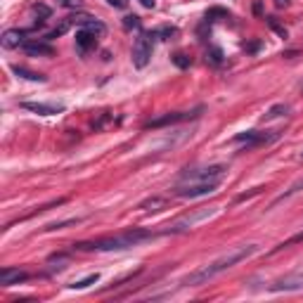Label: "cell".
Returning a JSON list of instances; mask_svg holds the SVG:
<instances>
[{
  "instance_id": "1",
  "label": "cell",
  "mask_w": 303,
  "mask_h": 303,
  "mask_svg": "<svg viewBox=\"0 0 303 303\" xmlns=\"http://www.w3.org/2000/svg\"><path fill=\"white\" fill-rule=\"evenodd\" d=\"M256 251H258V244H244V247H234V249H230L227 254L218 256L216 261L206 263V265L197 268L194 272H190V275H187L180 284H183V287H201V284H206L208 280H214L216 275H221V272L230 270L232 265H237L239 261H244V258H249V256H254Z\"/></svg>"
},
{
  "instance_id": "2",
  "label": "cell",
  "mask_w": 303,
  "mask_h": 303,
  "mask_svg": "<svg viewBox=\"0 0 303 303\" xmlns=\"http://www.w3.org/2000/svg\"><path fill=\"white\" fill-rule=\"evenodd\" d=\"M157 237V232L152 230H142V227H133L121 234H111V237H100L93 241H76L74 249L78 251H124V249L138 247L142 241H149Z\"/></svg>"
},
{
  "instance_id": "3",
  "label": "cell",
  "mask_w": 303,
  "mask_h": 303,
  "mask_svg": "<svg viewBox=\"0 0 303 303\" xmlns=\"http://www.w3.org/2000/svg\"><path fill=\"white\" fill-rule=\"evenodd\" d=\"M218 185H221V180H190V183H180L173 187V194L183 197V199H194V197L214 194Z\"/></svg>"
},
{
  "instance_id": "4",
  "label": "cell",
  "mask_w": 303,
  "mask_h": 303,
  "mask_svg": "<svg viewBox=\"0 0 303 303\" xmlns=\"http://www.w3.org/2000/svg\"><path fill=\"white\" fill-rule=\"evenodd\" d=\"M218 214V206H201L197 208V211H192V214H185L183 218H178V221L173 223V225H168L164 230L166 234H178V232H187L190 227H194L197 223L206 221V218H211V216Z\"/></svg>"
},
{
  "instance_id": "5",
  "label": "cell",
  "mask_w": 303,
  "mask_h": 303,
  "mask_svg": "<svg viewBox=\"0 0 303 303\" xmlns=\"http://www.w3.org/2000/svg\"><path fill=\"white\" fill-rule=\"evenodd\" d=\"M152 59V36L140 34L133 43V67L135 69H145Z\"/></svg>"
},
{
  "instance_id": "6",
  "label": "cell",
  "mask_w": 303,
  "mask_h": 303,
  "mask_svg": "<svg viewBox=\"0 0 303 303\" xmlns=\"http://www.w3.org/2000/svg\"><path fill=\"white\" fill-rule=\"evenodd\" d=\"M204 111V107H197L194 111H173V114H166L161 118H154V121H147L145 128H164V126H173L180 124V121H190V118H197Z\"/></svg>"
},
{
  "instance_id": "7",
  "label": "cell",
  "mask_w": 303,
  "mask_h": 303,
  "mask_svg": "<svg viewBox=\"0 0 303 303\" xmlns=\"http://www.w3.org/2000/svg\"><path fill=\"white\" fill-rule=\"evenodd\" d=\"M280 138V131H272V133H258V131H247V133H241V135H237V138L232 140V142H237V145H247L249 147H258V145H268V142H272V140Z\"/></svg>"
},
{
  "instance_id": "8",
  "label": "cell",
  "mask_w": 303,
  "mask_h": 303,
  "mask_svg": "<svg viewBox=\"0 0 303 303\" xmlns=\"http://www.w3.org/2000/svg\"><path fill=\"white\" fill-rule=\"evenodd\" d=\"M225 173H227V166H223V164L206 166V168H199V171L183 173V183H190V180H223Z\"/></svg>"
},
{
  "instance_id": "9",
  "label": "cell",
  "mask_w": 303,
  "mask_h": 303,
  "mask_svg": "<svg viewBox=\"0 0 303 303\" xmlns=\"http://www.w3.org/2000/svg\"><path fill=\"white\" fill-rule=\"evenodd\" d=\"M296 289H303V270L289 272V275L280 277L277 282L270 284V291H296Z\"/></svg>"
},
{
  "instance_id": "10",
  "label": "cell",
  "mask_w": 303,
  "mask_h": 303,
  "mask_svg": "<svg viewBox=\"0 0 303 303\" xmlns=\"http://www.w3.org/2000/svg\"><path fill=\"white\" fill-rule=\"evenodd\" d=\"M21 50L31 57H52L55 55V48L50 45V41H26L21 45Z\"/></svg>"
},
{
  "instance_id": "11",
  "label": "cell",
  "mask_w": 303,
  "mask_h": 303,
  "mask_svg": "<svg viewBox=\"0 0 303 303\" xmlns=\"http://www.w3.org/2000/svg\"><path fill=\"white\" fill-rule=\"evenodd\" d=\"M28 272L21 268H3L0 270V284L3 287H12V284H19V282H26L28 280Z\"/></svg>"
},
{
  "instance_id": "12",
  "label": "cell",
  "mask_w": 303,
  "mask_h": 303,
  "mask_svg": "<svg viewBox=\"0 0 303 303\" xmlns=\"http://www.w3.org/2000/svg\"><path fill=\"white\" fill-rule=\"evenodd\" d=\"M21 107H24L26 111L41 114V116H55V114L64 111L62 104H45V102H21Z\"/></svg>"
},
{
  "instance_id": "13",
  "label": "cell",
  "mask_w": 303,
  "mask_h": 303,
  "mask_svg": "<svg viewBox=\"0 0 303 303\" xmlns=\"http://www.w3.org/2000/svg\"><path fill=\"white\" fill-rule=\"evenodd\" d=\"M95 45H97V34H93V31H88L83 26L76 31V48H78V52H88Z\"/></svg>"
},
{
  "instance_id": "14",
  "label": "cell",
  "mask_w": 303,
  "mask_h": 303,
  "mask_svg": "<svg viewBox=\"0 0 303 303\" xmlns=\"http://www.w3.org/2000/svg\"><path fill=\"white\" fill-rule=\"evenodd\" d=\"M26 34L28 31H21V28H7L5 34H3V38H0V43H3L5 50H14V48H19V45H24V36Z\"/></svg>"
},
{
  "instance_id": "15",
  "label": "cell",
  "mask_w": 303,
  "mask_h": 303,
  "mask_svg": "<svg viewBox=\"0 0 303 303\" xmlns=\"http://www.w3.org/2000/svg\"><path fill=\"white\" fill-rule=\"evenodd\" d=\"M138 208H142V211H147V214H159V211L168 208V199H166V197H149V199L140 201Z\"/></svg>"
},
{
  "instance_id": "16",
  "label": "cell",
  "mask_w": 303,
  "mask_h": 303,
  "mask_svg": "<svg viewBox=\"0 0 303 303\" xmlns=\"http://www.w3.org/2000/svg\"><path fill=\"white\" fill-rule=\"evenodd\" d=\"M12 74L19 76V78H24V81H34V83H45L48 81V76L38 74V71H31V69H24V67H17V64L12 67Z\"/></svg>"
},
{
  "instance_id": "17",
  "label": "cell",
  "mask_w": 303,
  "mask_h": 303,
  "mask_svg": "<svg viewBox=\"0 0 303 303\" xmlns=\"http://www.w3.org/2000/svg\"><path fill=\"white\" fill-rule=\"evenodd\" d=\"M81 26H83V28H88V31H93V34H97V36H102L104 31H107V26H104L102 21L93 19V17H85V19L81 21Z\"/></svg>"
},
{
  "instance_id": "18",
  "label": "cell",
  "mask_w": 303,
  "mask_h": 303,
  "mask_svg": "<svg viewBox=\"0 0 303 303\" xmlns=\"http://www.w3.org/2000/svg\"><path fill=\"white\" fill-rule=\"evenodd\" d=\"M287 111H289V107H287L284 102H282V104H275V107H270V109H268V114L263 116V121H272V118H280V116H284Z\"/></svg>"
},
{
  "instance_id": "19",
  "label": "cell",
  "mask_w": 303,
  "mask_h": 303,
  "mask_svg": "<svg viewBox=\"0 0 303 303\" xmlns=\"http://www.w3.org/2000/svg\"><path fill=\"white\" fill-rule=\"evenodd\" d=\"M175 34H178L175 26H159V28H154V31H149V36H157L161 41H168V38H173Z\"/></svg>"
},
{
  "instance_id": "20",
  "label": "cell",
  "mask_w": 303,
  "mask_h": 303,
  "mask_svg": "<svg viewBox=\"0 0 303 303\" xmlns=\"http://www.w3.org/2000/svg\"><path fill=\"white\" fill-rule=\"evenodd\" d=\"M206 62L214 64V67H221L223 64V50L221 48H208L206 50Z\"/></svg>"
},
{
  "instance_id": "21",
  "label": "cell",
  "mask_w": 303,
  "mask_h": 303,
  "mask_svg": "<svg viewBox=\"0 0 303 303\" xmlns=\"http://www.w3.org/2000/svg\"><path fill=\"white\" fill-rule=\"evenodd\" d=\"M301 190H303V178H301V180H296V183H294V185H291L289 190H287V192H282V194H280V197H277V199L272 201V204H280V201H284V199H289L291 194H296V192H301Z\"/></svg>"
},
{
  "instance_id": "22",
  "label": "cell",
  "mask_w": 303,
  "mask_h": 303,
  "mask_svg": "<svg viewBox=\"0 0 303 303\" xmlns=\"http://www.w3.org/2000/svg\"><path fill=\"white\" fill-rule=\"evenodd\" d=\"M116 121H118V118H114L111 114H102V118H100V121H95V124H93V128H95V131H104V128L114 126Z\"/></svg>"
},
{
  "instance_id": "23",
  "label": "cell",
  "mask_w": 303,
  "mask_h": 303,
  "mask_svg": "<svg viewBox=\"0 0 303 303\" xmlns=\"http://www.w3.org/2000/svg\"><path fill=\"white\" fill-rule=\"evenodd\" d=\"M97 280H100V275H97V272H93V275L83 277V280H78V282L69 284V287H71V289H85V287H90V284H95Z\"/></svg>"
},
{
  "instance_id": "24",
  "label": "cell",
  "mask_w": 303,
  "mask_h": 303,
  "mask_svg": "<svg viewBox=\"0 0 303 303\" xmlns=\"http://www.w3.org/2000/svg\"><path fill=\"white\" fill-rule=\"evenodd\" d=\"M34 12H36V17H38V21H45V19H50L52 10H50L48 5H43V3H36V5H34Z\"/></svg>"
},
{
  "instance_id": "25",
  "label": "cell",
  "mask_w": 303,
  "mask_h": 303,
  "mask_svg": "<svg viewBox=\"0 0 303 303\" xmlns=\"http://www.w3.org/2000/svg\"><path fill=\"white\" fill-rule=\"evenodd\" d=\"M296 241H303V232H296L294 237H289V239H284L282 244H277L270 254H277V251H282V249H287V247H291V244H296Z\"/></svg>"
},
{
  "instance_id": "26",
  "label": "cell",
  "mask_w": 303,
  "mask_h": 303,
  "mask_svg": "<svg viewBox=\"0 0 303 303\" xmlns=\"http://www.w3.org/2000/svg\"><path fill=\"white\" fill-rule=\"evenodd\" d=\"M171 59H173V64H175V67H180V69H187V67L192 64V59H190L185 52H175Z\"/></svg>"
},
{
  "instance_id": "27",
  "label": "cell",
  "mask_w": 303,
  "mask_h": 303,
  "mask_svg": "<svg viewBox=\"0 0 303 303\" xmlns=\"http://www.w3.org/2000/svg\"><path fill=\"white\" fill-rule=\"evenodd\" d=\"M140 26H142V21H140L138 14H126L124 17V28L131 31V28H140Z\"/></svg>"
},
{
  "instance_id": "28",
  "label": "cell",
  "mask_w": 303,
  "mask_h": 303,
  "mask_svg": "<svg viewBox=\"0 0 303 303\" xmlns=\"http://www.w3.org/2000/svg\"><path fill=\"white\" fill-rule=\"evenodd\" d=\"M265 21H268V26L272 28L275 34H280V38H287V36H289V34H287V28H284V26H280V24H277V21H275V17H265Z\"/></svg>"
},
{
  "instance_id": "29",
  "label": "cell",
  "mask_w": 303,
  "mask_h": 303,
  "mask_svg": "<svg viewBox=\"0 0 303 303\" xmlns=\"http://www.w3.org/2000/svg\"><path fill=\"white\" fill-rule=\"evenodd\" d=\"M216 17H223V19H227V17H230V12H227V10H223V7H211V10L206 12V19L211 21V19H216Z\"/></svg>"
},
{
  "instance_id": "30",
  "label": "cell",
  "mask_w": 303,
  "mask_h": 303,
  "mask_svg": "<svg viewBox=\"0 0 303 303\" xmlns=\"http://www.w3.org/2000/svg\"><path fill=\"white\" fill-rule=\"evenodd\" d=\"M76 223H81V218H69V221H62V223H50L45 230H62L67 225H76Z\"/></svg>"
},
{
  "instance_id": "31",
  "label": "cell",
  "mask_w": 303,
  "mask_h": 303,
  "mask_svg": "<svg viewBox=\"0 0 303 303\" xmlns=\"http://www.w3.org/2000/svg\"><path fill=\"white\" fill-rule=\"evenodd\" d=\"M62 7H67V10H81L83 7V0H57Z\"/></svg>"
},
{
  "instance_id": "32",
  "label": "cell",
  "mask_w": 303,
  "mask_h": 303,
  "mask_svg": "<svg viewBox=\"0 0 303 303\" xmlns=\"http://www.w3.org/2000/svg\"><path fill=\"white\" fill-rule=\"evenodd\" d=\"M48 261L50 263H67V261H69V256H67V254H52Z\"/></svg>"
},
{
  "instance_id": "33",
  "label": "cell",
  "mask_w": 303,
  "mask_h": 303,
  "mask_svg": "<svg viewBox=\"0 0 303 303\" xmlns=\"http://www.w3.org/2000/svg\"><path fill=\"white\" fill-rule=\"evenodd\" d=\"M142 7H147V10H154V5H157V0H138Z\"/></svg>"
},
{
  "instance_id": "34",
  "label": "cell",
  "mask_w": 303,
  "mask_h": 303,
  "mask_svg": "<svg viewBox=\"0 0 303 303\" xmlns=\"http://www.w3.org/2000/svg\"><path fill=\"white\" fill-rule=\"evenodd\" d=\"M107 3H109L111 7H118V10H121V7H126V0H107Z\"/></svg>"
},
{
  "instance_id": "35",
  "label": "cell",
  "mask_w": 303,
  "mask_h": 303,
  "mask_svg": "<svg viewBox=\"0 0 303 303\" xmlns=\"http://www.w3.org/2000/svg\"><path fill=\"white\" fill-rule=\"evenodd\" d=\"M275 5L277 7H287V5H289V0H275Z\"/></svg>"
},
{
  "instance_id": "36",
  "label": "cell",
  "mask_w": 303,
  "mask_h": 303,
  "mask_svg": "<svg viewBox=\"0 0 303 303\" xmlns=\"http://www.w3.org/2000/svg\"><path fill=\"white\" fill-rule=\"evenodd\" d=\"M249 52H254V50H258V43H251V45H247Z\"/></svg>"
},
{
  "instance_id": "37",
  "label": "cell",
  "mask_w": 303,
  "mask_h": 303,
  "mask_svg": "<svg viewBox=\"0 0 303 303\" xmlns=\"http://www.w3.org/2000/svg\"><path fill=\"white\" fill-rule=\"evenodd\" d=\"M301 159H303V154H301Z\"/></svg>"
}]
</instances>
